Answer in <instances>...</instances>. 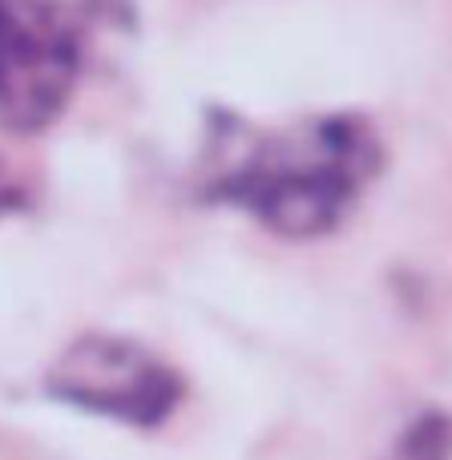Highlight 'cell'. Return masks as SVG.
<instances>
[{"mask_svg":"<svg viewBox=\"0 0 452 460\" xmlns=\"http://www.w3.org/2000/svg\"><path fill=\"white\" fill-rule=\"evenodd\" d=\"M49 392L85 412L154 429L178 408L186 384L142 343L121 335H81L49 367Z\"/></svg>","mask_w":452,"mask_h":460,"instance_id":"cell-3","label":"cell"},{"mask_svg":"<svg viewBox=\"0 0 452 460\" xmlns=\"http://www.w3.org/2000/svg\"><path fill=\"white\" fill-rule=\"evenodd\" d=\"M16 202H21V186H16L13 170L0 162V215H4V210H13Z\"/></svg>","mask_w":452,"mask_h":460,"instance_id":"cell-4","label":"cell"},{"mask_svg":"<svg viewBox=\"0 0 452 460\" xmlns=\"http://www.w3.org/2000/svg\"><path fill=\"white\" fill-rule=\"evenodd\" d=\"M81 73V29L65 0H0V126L49 129Z\"/></svg>","mask_w":452,"mask_h":460,"instance_id":"cell-2","label":"cell"},{"mask_svg":"<svg viewBox=\"0 0 452 460\" xmlns=\"http://www.w3.org/2000/svg\"><path fill=\"white\" fill-rule=\"evenodd\" d=\"M384 166V142L359 113H311L287 126L223 118L210 126L202 194L283 238L335 230Z\"/></svg>","mask_w":452,"mask_h":460,"instance_id":"cell-1","label":"cell"}]
</instances>
